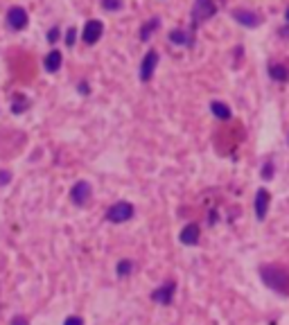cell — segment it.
I'll return each instance as SVG.
<instances>
[{"label": "cell", "mask_w": 289, "mask_h": 325, "mask_svg": "<svg viewBox=\"0 0 289 325\" xmlns=\"http://www.w3.org/2000/svg\"><path fill=\"white\" fill-rule=\"evenodd\" d=\"M131 269H133V262L131 260H120L118 266H115V273H118V278H124V276H129Z\"/></svg>", "instance_id": "obj_17"}, {"label": "cell", "mask_w": 289, "mask_h": 325, "mask_svg": "<svg viewBox=\"0 0 289 325\" xmlns=\"http://www.w3.org/2000/svg\"><path fill=\"white\" fill-rule=\"evenodd\" d=\"M75 36H77V32H75V27H70V30L66 32V43L72 47V43H75Z\"/></svg>", "instance_id": "obj_21"}, {"label": "cell", "mask_w": 289, "mask_h": 325, "mask_svg": "<svg viewBox=\"0 0 289 325\" xmlns=\"http://www.w3.org/2000/svg\"><path fill=\"white\" fill-rule=\"evenodd\" d=\"M64 325H84V319L82 316H68Z\"/></svg>", "instance_id": "obj_20"}, {"label": "cell", "mask_w": 289, "mask_h": 325, "mask_svg": "<svg viewBox=\"0 0 289 325\" xmlns=\"http://www.w3.org/2000/svg\"><path fill=\"white\" fill-rule=\"evenodd\" d=\"M210 111H213V115L219 118V120H228L230 118V108L226 107L224 102H213V104H210Z\"/></svg>", "instance_id": "obj_14"}, {"label": "cell", "mask_w": 289, "mask_h": 325, "mask_svg": "<svg viewBox=\"0 0 289 325\" xmlns=\"http://www.w3.org/2000/svg\"><path fill=\"white\" fill-rule=\"evenodd\" d=\"M273 174V165L271 163H265V170H262V178H271Z\"/></svg>", "instance_id": "obj_22"}, {"label": "cell", "mask_w": 289, "mask_h": 325, "mask_svg": "<svg viewBox=\"0 0 289 325\" xmlns=\"http://www.w3.org/2000/svg\"><path fill=\"white\" fill-rule=\"evenodd\" d=\"M61 52H57V50H52V52L45 57V61H43V65H45V70L47 72H57L61 68Z\"/></svg>", "instance_id": "obj_12"}, {"label": "cell", "mask_w": 289, "mask_h": 325, "mask_svg": "<svg viewBox=\"0 0 289 325\" xmlns=\"http://www.w3.org/2000/svg\"><path fill=\"white\" fill-rule=\"evenodd\" d=\"M280 36H287L289 39V27H283V30H280Z\"/></svg>", "instance_id": "obj_26"}, {"label": "cell", "mask_w": 289, "mask_h": 325, "mask_svg": "<svg viewBox=\"0 0 289 325\" xmlns=\"http://www.w3.org/2000/svg\"><path fill=\"white\" fill-rule=\"evenodd\" d=\"M199 235H201L199 226H197V224H188L181 231L178 239H181V244H185V246H195V244H199Z\"/></svg>", "instance_id": "obj_11"}, {"label": "cell", "mask_w": 289, "mask_h": 325, "mask_svg": "<svg viewBox=\"0 0 289 325\" xmlns=\"http://www.w3.org/2000/svg\"><path fill=\"white\" fill-rule=\"evenodd\" d=\"M215 12H217V7H215L213 0H195V7H192V21L197 25L208 21V18H213Z\"/></svg>", "instance_id": "obj_3"}, {"label": "cell", "mask_w": 289, "mask_h": 325, "mask_svg": "<svg viewBox=\"0 0 289 325\" xmlns=\"http://www.w3.org/2000/svg\"><path fill=\"white\" fill-rule=\"evenodd\" d=\"M269 203H271V195H269V190L260 188L258 195H255V217L262 221L269 213Z\"/></svg>", "instance_id": "obj_8"}, {"label": "cell", "mask_w": 289, "mask_h": 325, "mask_svg": "<svg viewBox=\"0 0 289 325\" xmlns=\"http://www.w3.org/2000/svg\"><path fill=\"white\" fill-rule=\"evenodd\" d=\"M156 65H158V52H156V50H149L140 64V82H149V79H152Z\"/></svg>", "instance_id": "obj_5"}, {"label": "cell", "mask_w": 289, "mask_h": 325, "mask_svg": "<svg viewBox=\"0 0 289 325\" xmlns=\"http://www.w3.org/2000/svg\"><path fill=\"white\" fill-rule=\"evenodd\" d=\"M7 25L12 30H25L27 27V12H25L23 7H12L7 12Z\"/></svg>", "instance_id": "obj_6"}, {"label": "cell", "mask_w": 289, "mask_h": 325, "mask_svg": "<svg viewBox=\"0 0 289 325\" xmlns=\"http://www.w3.org/2000/svg\"><path fill=\"white\" fill-rule=\"evenodd\" d=\"M70 199L75 206H86V201L90 199V185L86 181H77L70 190Z\"/></svg>", "instance_id": "obj_7"}, {"label": "cell", "mask_w": 289, "mask_h": 325, "mask_svg": "<svg viewBox=\"0 0 289 325\" xmlns=\"http://www.w3.org/2000/svg\"><path fill=\"white\" fill-rule=\"evenodd\" d=\"M131 217H133V206L127 203V201L113 203V206L107 210V219L113 221V224H124V221H129Z\"/></svg>", "instance_id": "obj_2"}, {"label": "cell", "mask_w": 289, "mask_h": 325, "mask_svg": "<svg viewBox=\"0 0 289 325\" xmlns=\"http://www.w3.org/2000/svg\"><path fill=\"white\" fill-rule=\"evenodd\" d=\"M174 294H177V282H174V280H170V282L160 284L158 289H154L152 301L160 303V305H170V303L174 301Z\"/></svg>", "instance_id": "obj_4"}, {"label": "cell", "mask_w": 289, "mask_h": 325, "mask_svg": "<svg viewBox=\"0 0 289 325\" xmlns=\"http://www.w3.org/2000/svg\"><path fill=\"white\" fill-rule=\"evenodd\" d=\"M260 278L262 282L273 289L276 294H283V296H289V271L283 269L278 264H265L260 266Z\"/></svg>", "instance_id": "obj_1"}, {"label": "cell", "mask_w": 289, "mask_h": 325, "mask_svg": "<svg viewBox=\"0 0 289 325\" xmlns=\"http://www.w3.org/2000/svg\"><path fill=\"white\" fill-rule=\"evenodd\" d=\"M57 39H59V30H57V27H52V30L47 32V41H50V43H54Z\"/></svg>", "instance_id": "obj_23"}, {"label": "cell", "mask_w": 289, "mask_h": 325, "mask_svg": "<svg viewBox=\"0 0 289 325\" xmlns=\"http://www.w3.org/2000/svg\"><path fill=\"white\" fill-rule=\"evenodd\" d=\"M79 93H82V95H89V93H90V90H89V84H86V82L79 84Z\"/></svg>", "instance_id": "obj_25"}, {"label": "cell", "mask_w": 289, "mask_h": 325, "mask_svg": "<svg viewBox=\"0 0 289 325\" xmlns=\"http://www.w3.org/2000/svg\"><path fill=\"white\" fill-rule=\"evenodd\" d=\"M9 181H12V172L2 170V172H0V185H7Z\"/></svg>", "instance_id": "obj_19"}, {"label": "cell", "mask_w": 289, "mask_h": 325, "mask_svg": "<svg viewBox=\"0 0 289 325\" xmlns=\"http://www.w3.org/2000/svg\"><path fill=\"white\" fill-rule=\"evenodd\" d=\"M102 32H104V25H102L100 21H89L86 27H84V41L89 43V45H93V43L100 41Z\"/></svg>", "instance_id": "obj_9"}, {"label": "cell", "mask_w": 289, "mask_h": 325, "mask_svg": "<svg viewBox=\"0 0 289 325\" xmlns=\"http://www.w3.org/2000/svg\"><path fill=\"white\" fill-rule=\"evenodd\" d=\"M233 18H235L240 25H246V27H258L260 25V16L255 12H248V9H235V12H233Z\"/></svg>", "instance_id": "obj_10"}, {"label": "cell", "mask_w": 289, "mask_h": 325, "mask_svg": "<svg viewBox=\"0 0 289 325\" xmlns=\"http://www.w3.org/2000/svg\"><path fill=\"white\" fill-rule=\"evenodd\" d=\"M285 18H287V21H289V9H287V14H285Z\"/></svg>", "instance_id": "obj_27"}, {"label": "cell", "mask_w": 289, "mask_h": 325, "mask_svg": "<svg viewBox=\"0 0 289 325\" xmlns=\"http://www.w3.org/2000/svg\"><path fill=\"white\" fill-rule=\"evenodd\" d=\"M158 25H160V21H158L156 16L149 18V23H147V25H142V30H140V39H142V41H149V39H152V32L156 30Z\"/></svg>", "instance_id": "obj_15"}, {"label": "cell", "mask_w": 289, "mask_h": 325, "mask_svg": "<svg viewBox=\"0 0 289 325\" xmlns=\"http://www.w3.org/2000/svg\"><path fill=\"white\" fill-rule=\"evenodd\" d=\"M170 41L177 43V45H188V43H190V36L185 34L183 30H174V32L170 34Z\"/></svg>", "instance_id": "obj_16"}, {"label": "cell", "mask_w": 289, "mask_h": 325, "mask_svg": "<svg viewBox=\"0 0 289 325\" xmlns=\"http://www.w3.org/2000/svg\"><path fill=\"white\" fill-rule=\"evenodd\" d=\"M12 325H30V323H27V319H25V316H14Z\"/></svg>", "instance_id": "obj_24"}, {"label": "cell", "mask_w": 289, "mask_h": 325, "mask_svg": "<svg viewBox=\"0 0 289 325\" xmlns=\"http://www.w3.org/2000/svg\"><path fill=\"white\" fill-rule=\"evenodd\" d=\"M269 75L278 82H289V68L287 65H278V64H271L269 65Z\"/></svg>", "instance_id": "obj_13"}, {"label": "cell", "mask_w": 289, "mask_h": 325, "mask_svg": "<svg viewBox=\"0 0 289 325\" xmlns=\"http://www.w3.org/2000/svg\"><path fill=\"white\" fill-rule=\"evenodd\" d=\"M102 7L107 12H118V9H122V0H102Z\"/></svg>", "instance_id": "obj_18"}]
</instances>
